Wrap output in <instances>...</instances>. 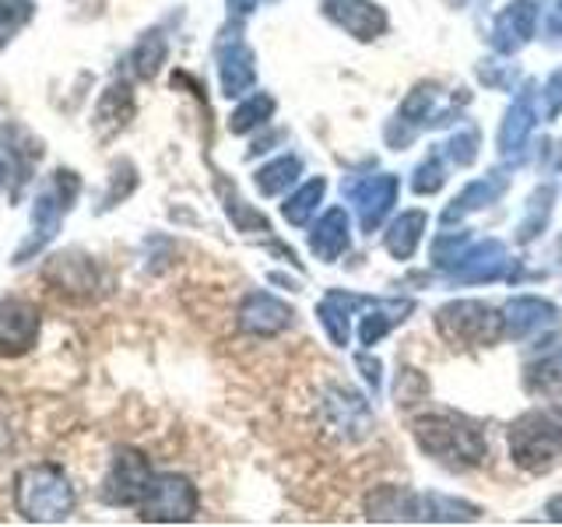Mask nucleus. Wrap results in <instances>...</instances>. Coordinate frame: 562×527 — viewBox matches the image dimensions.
Segmentation results:
<instances>
[{
	"label": "nucleus",
	"mask_w": 562,
	"mask_h": 527,
	"mask_svg": "<svg viewBox=\"0 0 562 527\" xmlns=\"http://www.w3.org/2000/svg\"><path fill=\"white\" fill-rule=\"evenodd\" d=\"M299 172V162L295 158H278L274 166H268V169H260L257 172V187L263 190V193H278L281 187H285L292 176Z\"/></svg>",
	"instance_id": "nucleus-17"
},
{
	"label": "nucleus",
	"mask_w": 562,
	"mask_h": 527,
	"mask_svg": "<svg viewBox=\"0 0 562 527\" xmlns=\"http://www.w3.org/2000/svg\"><path fill=\"white\" fill-rule=\"evenodd\" d=\"M40 341V310L25 299H0V359H18Z\"/></svg>",
	"instance_id": "nucleus-7"
},
{
	"label": "nucleus",
	"mask_w": 562,
	"mask_h": 527,
	"mask_svg": "<svg viewBox=\"0 0 562 527\" xmlns=\"http://www.w3.org/2000/svg\"><path fill=\"white\" fill-rule=\"evenodd\" d=\"M35 14L32 0H0V46H8Z\"/></svg>",
	"instance_id": "nucleus-15"
},
{
	"label": "nucleus",
	"mask_w": 562,
	"mask_h": 527,
	"mask_svg": "<svg viewBox=\"0 0 562 527\" xmlns=\"http://www.w3.org/2000/svg\"><path fill=\"white\" fill-rule=\"evenodd\" d=\"M509 310H514V313H524V310L538 313V310H549V306H541V303H531V299H524V303H514ZM524 324H538V316H517V324H509V327H514V330H524Z\"/></svg>",
	"instance_id": "nucleus-21"
},
{
	"label": "nucleus",
	"mask_w": 562,
	"mask_h": 527,
	"mask_svg": "<svg viewBox=\"0 0 562 527\" xmlns=\"http://www.w3.org/2000/svg\"><path fill=\"white\" fill-rule=\"evenodd\" d=\"M14 503L18 514L35 524H53L64 520L75 509V489H70L67 474L57 464H32L18 474L14 485Z\"/></svg>",
	"instance_id": "nucleus-1"
},
{
	"label": "nucleus",
	"mask_w": 562,
	"mask_h": 527,
	"mask_svg": "<svg viewBox=\"0 0 562 527\" xmlns=\"http://www.w3.org/2000/svg\"><path fill=\"white\" fill-rule=\"evenodd\" d=\"M131 116H134L131 88L127 85H110V88H105L99 105H95V127H99V134H116Z\"/></svg>",
	"instance_id": "nucleus-11"
},
{
	"label": "nucleus",
	"mask_w": 562,
	"mask_h": 527,
	"mask_svg": "<svg viewBox=\"0 0 562 527\" xmlns=\"http://www.w3.org/2000/svg\"><path fill=\"white\" fill-rule=\"evenodd\" d=\"M443 324H453V330H447L450 338H468V334H474V341L496 338V327H499L492 310H485L479 303H457V306L443 310L439 313V327Z\"/></svg>",
	"instance_id": "nucleus-9"
},
{
	"label": "nucleus",
	"mask_w": 562,
	"mask_h": 527,
	"mask_svg": "<svg viewBox=\"0 0 562 527\" xmlns=\"http://www.w3.org/2000/svg\"><path fill=\"white\" fill-rule=\"evenodd\" d=\"M228 4H233L236 11H254V8H257V0H228Z\"/></svg>",
	"instance_id": "nucleus-22"
},
{
	"label": "nucleus",
	"mask_w": 562,
	"mask_h": 527,
	"mask_svg": "<svg viewBox=\"0 0 562 527\" xmlns=\"http://www.w3.org/2000/svg\"><path fill=\"white\" fill-rule=\"evenodd\" d=\"M78 190H81V180L70 169H57L43 183V190L35 193V204H32V233H35V243L29 250H40L43 243L53 239V233L60 228L64 215L78 201Z\"/></svg>",
	"instance_id": "nucleus-2"
},
{
	"label": "nucleus",
	"mask_w": 562,
	"mask_h": 527,
	"mask_svg": "<svg viewBox=\"0 0 562 527\" xmlns=\"http://www.w3.org/2000/svg\"><path fill=\"white\" fill-rule=\"evenodd\" d=\"M137 509L145 520H190L198 514V489L180 474H162V479H151Z\"/></svg>",
	"instance_id": "nucleus-3"
},
{
	"label": "nucleus",
	"mask_w": 562,
	"mask_h": 527,
	"mask_svg": "<svg viewBox=\"0 0 562 527\" xmlns=\"http://www.w3.org/2000/svg\"><path fill=\"white\" fill-rule=\"evenodd\" d=\"M338 4L345 11H338V8L330 4V14H338V22L345 29H351L356 35H362V40H369V35H373L383 25V18H380V11L373 4H362V0H338Z\"/></svg>",
	"instance_id": "nucleus-13"
},
{
	"label": "nucleus",
	"mask_w": 562,
	"mask_h": 527,
	"mask_svg": "<svg viewBox=\"0 0 562 527\" xmlns=\"http://www.w3.org/2000/svg\"><path fill=\"white\" fill-rule=\"evenodd\" d=\"M418 439L422 447L429 453H439V457H468V461H479L485 453L482 439L474 429H464L461 422L453 418H422L418 422Z\"/></svg>",
	"instance_id": "nucleus-8"
},
{
	"label": "nucleus",
	"mask_w": 562,
	"mask_h": 527,
	"mask_svg": "<svg viewBox=\"0 0 562 527\" xmlns=\"http://www.w3.org/2000/svg\"><path fill=\"white\" fill-rule=\"evenodd\" d=\"M40 155H43L40 141L25 127L11 123V127L0 131V183L11 190V198H18V190L32 180V166Z\"/></svg>",
	"instance_id": "nucleus-6"
},
{
	"label": "nucleus",
	"mask_w": 562,
	"mask_h": 527,
	"mask_svg": "<svg viewBox=\"0 0 562 527\" xmlns=\"http://www.w3.org/2000/svg\"><path fill=\"white\" fill-rule=\"evenodd\" d=\"M562 453V426L549 415H531L514 429V457L524 468H549Z\"/></svg>",
	"instance_id": "nucleus-4"
},
{
	"label": "nucleus",
	"mask_w": 562,
	"mask_h": 527,
	"mask_svg": "<svg viewBox=\"0 0 562 527\" xmlns=\"http://www.w3.org/2000/svg\"><path fill=\"white\" fill-rule=\"evenodd\" d=\"M289 310L278 303V299H271V295H250L243 303V310H239V324L246 327V330H254V334H274V330H281L289 324Z\"/></svg>",
	"instance_id": "nucleus-10"
},
{
	"label": "nucleus",
	"mask_w": 562,
	"mask_h": 527,
	"mask_svg": "<svg viewBox=\"0 0 562 527\" xmlns=\"http://www.w3.org/2000/svg\"><path fill=\"white\" fill-rule=\"evenodd\" d=\"M166 64V40L158 32H148V35H140V43L134 46L131 53V67H134V75L137 78H155L158 75V67Z\"/></svg>",
	"instance_id": "nucleus-14"
},
{
	"label": "nucleus",
	"mask_w": 562,
	"mask_h": 527,
	"mask_svg": "<svg viewBox=\"0 0 562 527\" xmlns=\"http://www.w3.org/2000/svg\"><path fill=\"white\" fill-rule=\"evenodd\" d=\"M271 113V99H260V96H254L250 102H243L239 110L233 113V131L236 134H243V131H250V127H257V123Z\"/></svg>",
	"instance_id": "nucleus-19"
},
{
	"label": "nucleus",
	"mask_w": 562,
	"mask_h": 527,
	"mask_svg": "<svg viewBox=\"0 0 562 527\" xmlns=\"http://www.w3.org/2000/svg\"><path fill=\"white\" fill-rule=\"evenodd\" d=\"M148 485H151V468L145 461V453L120 450L110 464V474H105V482H102V500L113 506H137L145 500Z\"/></svg>",
	"instance_id": "nucleus-5"
},
{
	"label": "nucleus",
	"mask_w": 562,
	"mask_h": 527,
	"mask_svg": "<svg viewBox=\"0 0 562 527\" xmlns=\"http://www.w3.org/2000/svg\"><path fill=\"white\" fill-rule=\"evenodd\" d=\"M345 243H348V236H345V215H341V211H330V215L324 218V225H321V233L313 236V250H321L324 257H334Z\"/></svg>",
	"instance_id": "nucleus-16"
},
{
	"label": "nucleus",
	"mask_w": 562,
	"mask_h": 527,
	"mask_svg": "<svg viewBox=\"0 0 562 527\" xmlns=\"http://www.w3.org/2000/svg\"><path fill=\"white\" fill-rule=\"evenodd\" d=\"M321 190H324V183H321V180H316V183H306V187L299 190L295 198L285 204V218H289V222H306V215H310L313 201L321 198Z\"/></svg>",
	"instance_id": "nucleus-20"
},
{
	"label": "nucleus",
	"mask_w": 562,
	"mask_h": 527,
	"mask_svg": "<svg viewBox=\"0 0 562 527\" xmlns=\"http://www.w3.org/2000/svg\"><path fill=\"white\" fill-rule=\"evenodd\" d=\"M254 85V57L246 46L225 49L222 57V92L225 96H243Z\"/></svg>",
	"instance_id": "nucleus-12"
},
{
	"label": "nucleus",
	"mask_w": 562,
	"mask_h": 527,
	"mask_svg": "<svg viewBox=\"0 0 562 527\" xmlns=\"http://www.w3.org/2000/svg\"><path fill=\"white\" fill-rule=\"evenodd\" d=\"M422 215H404L397 225H394V236H391V250L397 257H408L412 254V246L418 243V228H422Z\"/></svg>",
	"instance_id": "nucleus-18"
}]
</instances>
